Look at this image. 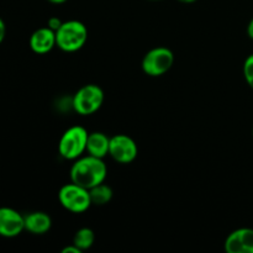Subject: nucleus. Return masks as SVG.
<instances>
[{
  "label": "nucleus",
  "mask_w": 253,
  "mask_h": 253,
  "mask_svg": "<svg viewBox=\"0 0 253 253\" xmlns=\"http://www.w3.org/2000/svg\"><path fill=\"white\" fill-rule=\"evenodd\" d=\"M108 175V167L103 158L86 155L77 158L71 167V182L85 189L104 183Z\"/></svg>",
  "instance_id": "f257e3e1"
},
{
  "label": "nucleus",
  "mask_w": 253,
  "mask_h": 253,
  "mask_svg": "<svg viewBox=\"0 0 253 253\" xmlns=\"http://www.w3.org/2000/svg\"><path fill=\"white\" fill-rule=\"evenodd\" d=\"M63 24V21H61V20L58 19V17H51V19H48V22H47V26L49 27V29H52L53 31H57V30L61 27V25Z\"/></svg>",
  "instance_id": "dca6fc26"
},
{
  "label": "nucleus",
  "mask_w": 253,
  "mask_h": 253,
  "mask_svg": "<svg viewBox=\"0 0 253 253\" xmlns=\"http://www.w3.org/2000/svg\"><path fill=\"white\" fill-rule=\"evenodd\" d=\"M62 253H82L81 250L76 246V245L72 244L71 246H67L62 250Z\"/></svg>",
  "instance_id": "a211bd4d"
},
{
  "label": "nucleus",
  "mask_w": 253,
  "mask_h": 253,
  "mask_svg": "<svg viewBox=\"0 0 253 253\" xmlns=\"http://www.w3.org/2000/svg\"><path fill=\"white\" fill-rule=\"evenodd\" d=\"M89 195H90L91 205H98V207H103L108 203L111 202L113 199V189L109 187L105 183H100V184L95 185V187L89 189Z\"/></svg>",
  "instance_id": "ddd939ff"
},
{
  "label": "nucleus",
  "mask_w": 253,
  "mask_h": 253,
  "mask_svg": "<svg viewBox=\"0 0 253 253\" xmlns=\"http://www.w3.org/2000/svg\"><path fill=\"white\" fill-rule=\"evenodd\" d=\"M25 230V217L12 208H0V236L12 239Z\"/></svg>",
  "instance_id": "6e6552de"
},
{
  "label": "nucleus",
  "mask_w": 253,
  "mask_h": 253,
  "mask_svg": "<svg viewBox=\"0 0 253 253\" xmlns=\"http://www.w3.org/2000/svg\"><path fill=\"white\" fill-rule=\"evenodd\" d=\"M110 137L104 132H90L86 141V153L98 158H105L109 155Z\"/></svg>",
  "instance_id": "f8f14e48"
},
{
  "label": "nucleus",
  "mask_w": 253,
  "mask_h": 253,
  "mask_svg": "<svg viewBox=\"0 0 253 253\" xmlns=\"http://www.w3.org/2000/svg\"><path fill=\"white\" fill-rule=\"evenodd\" d=\"M104 103V91L96 84H86L79 88L72 99V108L77 114L88 116L96 113Z\"/></svg>",
  "instance_id": "20e7f679"
},
{
  "label": "nucleus",
  "mask_w": 253,
  "mask_h": 253,
  "mask_svg": "<svg viewBox=\"0 0 253 253\" xmlns=\"http://www.w3.org/2000/svg\"><path fill=\"white\" fill-rule=\"evenodd\" d=\"M88 40V29L78 20L64 21L56 31V44L63 52H77L83 48Z\"/></svg>",
  "instance_id": "f03ea898"
},
{
  "label": "nucleus",
  "mask_w": 253,
  "mask_h": 253,
  "mask_svg": "<svg viewBox=\"0 0 253 253\" xmlns=\"http://www.w3.org/2000/svg\"><path fill=\"white\" fill-rule=\"evenodd\" d=\"M30 48L37 54H46L56 47V31L48 26L40 27L30 36Z\"/></svg>",
  "instance_id": "9d476101"
},
{
  "label": "nucleus",
  "mask_w": 253,
  "mask_h": 253,
  "mask_svg": "<svg viewBox=\"0 0 253 253\" xmlns=\"http://www.w3.org/2000/svg\"><path fill=\"white\" fill-rule=\"evenodd\" d=\"M47 1L52 2V4H63V2H66L67 0H47Z\"/></svg>",
  "instance_id": "aec40b11"
},
{
  "label": "nucleus",
  "mask_w": 253,
  "mask_h": 253,
  "mask_svg": "<svg viewBox=\"0 0 253 253\" xmlns=\"http://www.w3.org/2000/svg\"><path fill=\"white\" fill-rule=\"evenodd\" d=\"M95 241V234L89 227H82L76 232L73 237V245H76L82 252L90 249Z\"/></svg>",
  "instance_id": "4468645a"
},
{
  "label": "nucleus",
  "mask_w": 253,
  "mask_h": 253,
  "mask_svg": "<svg viewBox=\"0 0 253 253\" xmlns=\"http://www.w3.org/2000/svg\"><path fill=\"white\" fill-rule=\"evenodd\" d=\"M252 136H253V128H252Z\"/></svg>",
  "instance_id": "5701e85b"
},
{
  "label": "nucleus",
  "mask_w": 253,
  "mask_h": 253,
  "mask_svg": "<svg viewBox=\"0 0 253 253\" xmlns=\"http://www.w3.org/2000/svg\"><path fill=\"white\" fill-rule=\"evenodd\" d=\"M25 230L32 235H44L51 230L52 219L43 211H34L25 215Z\"/></svg>",
  "instance_id": "9b49d317"
},
{
  "label": "nucleus",
  "mask_w": 253,
  "mask_h": 253,
  "mask_svg": "<svg viewBox=\"0 0 253 253\" xmlns=\"http://www.w3.org/2000/svg\"><path fill=\"white\" fill-rule=\"evenodd\" d=\"M178 1L183 2V4H192V2H195L197 0H178Z\"/></svg>",
  "instance_id": "412c9836"
},
{
  "label": "nucleus",
  "mask_w": 253,
  "mask_h": 253,
  "mask_svg": "<svg viewBox=\"0 0 253 253\" xmlns=\"http://www.w3.org/2000/svg\"><path fill=\"white\" fill-rule=\"evenodd\" d=\"M227 253H253V229L241 227L232 231L225 240Z\"/></svg>",
  "instance_id": "1a4fd4ad"
},
{
  "label": "nucleus",
  "mask_w": 253,
  "mask_h": 253,
  "mask_svg": "<svg viewBox=\"0 0 253 253\" xmlns=\"http://www.w3.org/2000/svg\"><path fill=\"white\" fill-rule=\"evenodd\" d=\"M58 200L64 209L73 214H82L91 207L89 190L72 182L59 189Z\"/></svg>",
  "instance_id": "39448f33"
},
{
  "label": "nucleus",
  "mask_w": 253,
  "mask_h": 253,
  "mask_svg": "<svg viewBox=\"0 0 253 253\" xmlns=\"http://www.w3.org/2000/svg\"><path fill=\"white\" fill-rule=\"evenodd\" d=\"M152 1H158V0H152Z\"/></svg>",
  "instance_id": "4be33fe9"
},
{
  "label": "nucleus",
  "mask_w": 253,
  "mask_h": 253,
  "mask_svg": "<svg viewBox=\"0 0 253 253\" xmlns=\"http://www.w3.org/2000/svg\"><path fill=\"white\" fill-rule=\"evenodd\" d=\"M5 35H6V26H5V22L4 20L0 17V43L4 41L5 39Z\"/></svg>",
  "instance_id": "f3484780"
},
{
  "label": "nucleus",
  "mask_w": 253,
  "mask_h": 253,
  "mask_svg": "<svg viewBox=\"0 0 253 253\" xmlns=\"http://www.w3.org/2000/svg\"><path fill=\"white\" fill-rule=\"evenodd\" d=\"M174 63V54L167 47H155L142 58L143 73L150 77H161L167 73Z\"/></svg>",
  "instance_id": "423d86ee"
},
{
  "label": "nucleus",
  "mask_w": 253,
  "mask_h": 253,
  "mask_svg": "<svg viewBox=\"0 0 253 253\" xmlns=\"http://www.w3.org/2000/svg\"><path fill=\"white\" fill-rule=\"evenodd\" d=\"M138 155V148L133 138L127 135H115L110 137L109 156L115 162L121 165H128L133 162Z\"/></svg>",
  "instance_id": "0eeeda50"
},
{
  "label": "nucleus",
  "mask_w": 253,
  "mask_h": 253,
  "mask_svg": "<svg viewBox=\"0 0 253 253\" xmlns=\"http://www.w3.org/2000/svg\"><path fill=\"white\" fill-rule=\"evenodd\" d=\"M244 76L247 84L253 89V54H250L244 63Z\"/></svg>",
  "instance_id": "2eb2a0df"
},
{
  "label": "nucleus",
  "mask_w": 253,
  "mask_h": 253,
  "mask_svg": "<svg viewBox=\"0 0 253 253\" xmlns=\"http://www.w3.org/2000/svg\"><path fill=\"white\" fill-rule=\"evenodd\" d=\"M247 34H249V36L253 40V19L250 21L249 26H247Z\"/></svg>",
  "instance_id": "6ab92c4d"
},
{
  "label": "nucleus",
  "mask_w": 253,
  "mask_h": 253,
  "mask_svg": "<svg viewBox=\"0 0 253 253\" xmlns=\"http://www.w3.org/2000/svg\"><path fill=\"white\" fill-rule=\"evenodd\" d=\"M89 132L83 126H72L63 132L58 142L61 157L68 161H76L86 152V141Z\"/></svg>",
  "instance_id": "7ed1b4c3"
}]
</instances>
